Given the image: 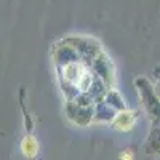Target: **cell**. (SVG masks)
Segmentation results:
<instances>
[{
    "label": "cell",
    "instance_id": "7a4b0ae2",
    "mask_svg": "<svg viewBox=\"0 0 160 160\" xmlns=\"http://www.w3.org/2000/svg\"><path fill=\"white\" fill-rule=\"evenodd\" d=\"M21 152L26 158H37L38 152H40V146L38 141L35 139L34 135H26L21 141Z\"/></svg>",
    "mask_w": 160,
    "mask_h": 160
},
{
    "label": "cell",
    "instance_id": "3957f363",
    "mask_svg": "<svg viewBox=\"0 0 160 160\" xmlns=\"http://www.w3.org/2000/svg\"><path fill=\"white\" fill-rule=\"evenodd\" d=\"M120 160H135V157H133L131 151H123L120 152Z\"/></svg>",
    "mask_w": 160,
    "mask_h": 160
},
{
    "label": "cell",
    "instance_id": "6da1fadb",
    "mask_svg": "<svg viewBox=\"0 0 160 160\" xmlns=\"http://www.w3.org/2000/svg\"><path fill=\"white\" fill-rule=\"evenodd\" d=\"M135 122H136V114L131 111H123L115 115L112 125L118 131H130L133 128V125H135Z\"/></svg>",
    "mask_w": 160,
    "mask_h": 160
}]
</instances>
